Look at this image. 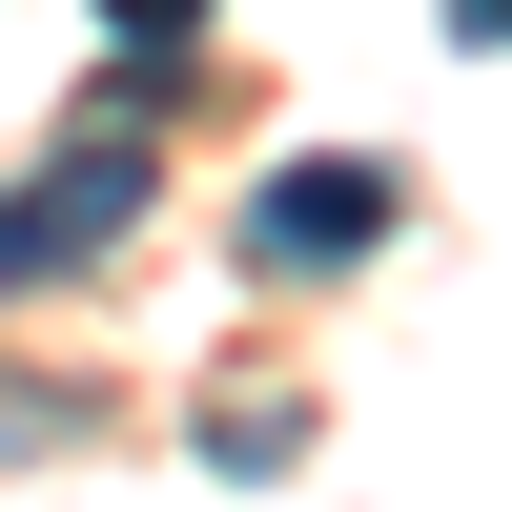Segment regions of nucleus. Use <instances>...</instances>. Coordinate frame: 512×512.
<instances>
[{
	"mask_svg": "<svg viewBox=\"0 0 512 512\" xmlns=\"http://www.w3.org/2000/svg\"><path fill=\"white\" fill-rule=\"evenodd\" d=\"M123 226H144V103H103L41 185H0V287H82Z\"/></svg>",
	"mask_w": 512,
	"mask_h": 512,
	"instance_id": "f257e3e1",
	"label": "nucleus"
},
{
	"mask_svg": "<svg viewBox=\"0 0 512 512\" xmlns=\"http://www.w3.org/2000/svg\"><path fill=\"white\" fill-rule=\"evenodd\" d=\"M390 164L369 144H328V164H267V185H246V267L267 287H328V267H369V246H390Z\"/></svg>",
	"mask_w": 512,
	"mask_h": 512,
	"instance_id": "f03ea898",
	"label": "nucleus"
},
{
	"mask_svg": "<svg viewBox=\"0 0 512 512\" xmlns=\"http://www.w3.org/2000/svg\"><path fill=\"white\" fill-rule=\"evenodd\" d=\"M103 41H123V103H144V82L205 41V0H103Z\"/></svg>",
	"mask_w": 512,
	"mask_h": 512,
	"instance_id": "7ed1b4c3",
	"label": "nucleus"
},
{
	"mask_svg": "<svg viewBox=\"0 0 512 512\" xmlns=\"http://www.w3.org/2000/svg\"><path fill=\"white\" fill-rule=\"evenodd\" d=\"M451 41H512V0H451Z\"/></svg>",
	"mask_w": 512,
	"mask_h": 512,
	"instance_id": "20e7f679",
	"label": "nucleus"
}]
</instances>
